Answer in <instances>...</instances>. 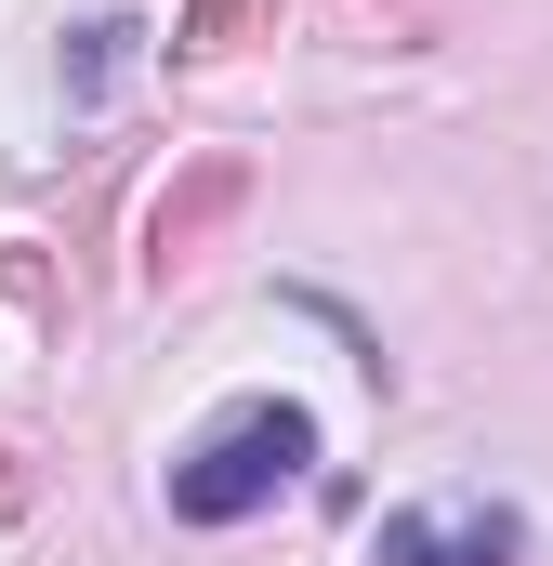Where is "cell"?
<instances>
[{
    "label": "cell",
    "mask_w": 553,
    "mask_h": 566,
    "mask_svg": "<svg viewBox=\"0 0 553 566\" xmlns=\"http://www.w3.org/2000/svg\"><path fill=\"white\" fill-rule=\"evenodd\" d=\"M276 0H185V53H238V40H264Z\"/></svg>",
    "instance_id": "277c9868"
},
{
    "label": "cell",
    "mask_w": 553,
    "mask_h": 566,
    "mask_svg": "<svg viewBox=\"0 0 553 566\" xmlns=\"http://www.w3.org/2000/svg\"><path fill=\"white\" fill-rule=\"evenodd\" d=\"M369 566H528V514H514V501H448V514H383Z\"/></svg>",
    "instance_id": "3957f363"
},
{
    "label": "cell",
    "mask_w": 553,
    "mask_h": 566,
    "mask_svg": "<svg viewBox=\"0 0 553 566\" xmlns=\"http://www.w3.org/2000/svg\"><path fill=\"white\" fill-rule=\"evenodd\" d=\"M119 40H133V27H80V53H66V93H80V106L106 93V66H119Z\"/></svg>",
    "instance_id": "5b68a950"
},
{
    "label": "cell",
    "mask_w": 553,
    "mask_h": 566,
    "mask_svg": "<svg viewBox=\"0 0 553 566\" xmlns=\"http://www.w3.org/2000/svg\"><path fill=\"white\" fill-rule=\"evenodd\" d=\"M303 474H316V409H290V396H238L225 422L171 461V514H185V527H251L276 488H303Z\"/></svg>",
    "instance_id": "6da1fadb"
},
{
    "label": "cell",
    "mask_w": 553,
    "mask_h": 566,
    "mask_svg": "<svg viewBox=\"0 0 553 566\" xmlns=\"http://www.w3.org/2000/svg\"><path fill=\"white\" fill-rule=\"evenodd\" d=\"M238 211H251V158H238V145L185 158V171L158 185V211H145V277L171 290L185 264H198V251H211V238H225V224H238Z\"/></svg>",
    "instance_id": "7a4b0ae2"
}]
</instances>
